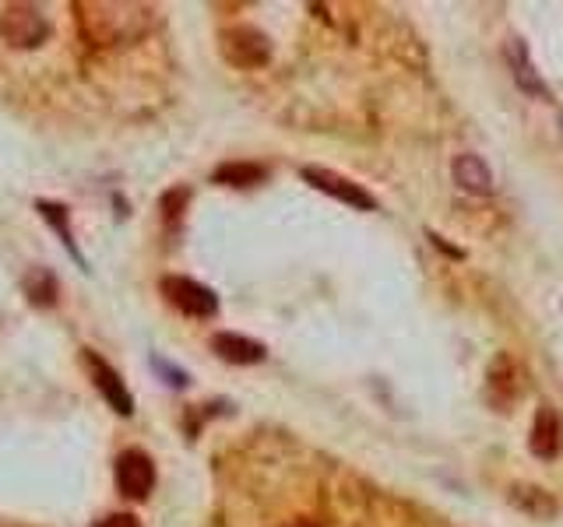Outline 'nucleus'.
<instances>
[{
	"label": "nucleus",
	"mask_w": 563,
	"mask_h": 527,
	"mask_svg": "<svg viewBox=\"0 0 563 527\" xmlns=\"http://www.w3.org/2000/svg\"><path fill=\"white\" fill-rule=\"evenodd\" d=\"M78 11H82V32L99 46L138 39L152 25V8L144 4H82Z\"/></svg>",
	"instance_id": "obj_1"
},
{
	"label": "nucleus",
	"mask_w": 563,
	"mask_h": 527,
	"mask_svg": "<svg viewBox=\"0 0 563 527\" xmlns=\"http://www.w3.org/2000/svg\"><path fill=\"white\" fill-rule=\"evenodd\" d=\"M46 36H50V22L43 19L39 8L8 4L4 11H0V39H4L8 46L32 49V46L46 43Z\"/></svg>",
	"instance_id": "obj_2"
},
{
	"label": "nucleus",
	"mask_w": 563,
	"mask_h": 527,
	"mask_svg": "<svg viewBox=\"0 0 563 527\" xmlns=\"http://www.w3.org/2000/svg\"><path fill=\"white\" fill-rule=\"evenodd\" d=\"M525 394V370L511 352H501L486 370V398L496 411H507Z\"/></svg>",
	"instance_id": "obj_3"
},
{
	"label": "nucleus",
	"mask_w": 563,
	"mask_h": 527,
	"mask_svg": "<svg viewBox=\"0 0 563 527\" xmlns=\"http://www.w3.org/2000/svg\"><path fill=\"white\" fill-rule=\"evenodd\" d=\"M113 475H117V489L124 492L127 500H144L155 489V460L144 450H138V447L124 450L117 457Z\"/></svg>",
	"instance_id": "obj_4"
},
{
	"label": "nucleus",
	"mask_w": 563,
	"mask_h": 527,
	"mask_svg": "<svg viewBox=\"0 0 563 527\" xmlns=\"http://www.w3.org/2000/svg\"><path fill=\"white\" fill-rule=\"evenodd\" d=\"M163 295L180 313H187V317H215V309H219L215 292L195 282V278H180V274L163 278Z\"/></svg>",
	"instance_id": "obj_5"
},
{
	"label": "nucleus",
	"mask_w": 563,
	"mask_h": 527,
	"mask_svg": "<svg viewBox=\"0 0 563 527\" xmlns=\"http://www.w3.org/2000/svg\"><path fill=\"white\" fill-rule=\"evenodd\" d=\"M303 179H307L310 187L325 190L328 197H335V201L349 204V208H360V211H374L377 208L374 194H366L360 184H352L349 176H338V173L320 169V166H307V169H303Z\"/></svg>",
	"instance_id": "obj_6"
},
{
	"label": "nucleus",
	"mask_w": 563,
	"mask_h": 527,
	"mask_svg": "<svg viewBox=\"0 0 563 527\" xmlns=\"http://www.w3.org/2000/svg\"><path fill=\"white\" fill-rule=\"evenodd\" d=\"M222 57L236 68H261L268 60V39L257 28L236 25L222 36Z\"/></svg>",
	"instance_id": "obj_7"
},
{
	"label": "nucleus",
	"mask_w": 563,
	"mask_h": 527,
	"mask_svg": "<svg viewBox=\"0 0 563 527\" xmlns=\"http://www.w3.org/2000/svg\"><path fill=\"white\" fill-rule=\"evenodd\" d=\"M82 362L89 366V373H92V384L99 387V394L103 398L120 411V415H131L134 411V398H131V390L124 387V380H120V373L109 366V362H103L99 355H95L92 349H85L82 352Z\"/></svg>",
	"instance_id": "obj_8"
},
{
	"label": "nucleus",
	"mask_w": 563,
	"mask_h": 527,
	"mask_svg": "<svg viewBox=\"0 0 563 527\" xmlns=\"http://www.w3.org/2000/svg\"><path fill=\"white\" fill-rule=\"evenodd\" d=\"M560 447H563V422L553 405H542L536 411V425H532V454L542 460H553Z\"/></svg>",
	"instance_id": "obj_9"
},
{
	"label": "nucleus",
	"mask_w": 563,
	"mask_h": 527,
	"mask_svg": "<svg viewBox=\"0 0 563 527\" xmlns=\"http://www.w3.org/2000/svg\"><path fill=\"white\" fill-rule=\"evenodd\" d=\"M212 349L222 362H233V366H254V362L265 359V344L261 341H250L244 335H233V331H222L212 338Z\"/></svg>",
	"instance_id": "obj_10"
},
{
	"label": "nucleus",
	"mask_w": 563,
	"mask_h": 527,
	"mask_svg": "<svg viewBox=\"0 0 563 527\" xmlns=\"http://www.w3.org/2000/svg\"><path fill=\"white\" fill-rule=\"evenodd\" d=\"M455 179H458V187L469 190V194H490L493 190V173H490V166L479 155H472V152L455 159Z\"/></svg>",
	"instance_id": "obj_11"
},
{
	"label": "nucleus",
	"mask_w": 563,
	"mask_h": 527,
	"mask_svg": "<svg viewBox=\"0 0 563 527\" xmlns=\"http://www.w3.org/2000/svg\"><path fill=\"white\" fill-rule=\"evenodd\" d=\"M507 60H511V68H514V81L525 89V92H532V95H546V85H542V78L536 74L532 68V60H528V49L521 39H511L507 46Z\"/></svg>",
	"instance_id": "obj_12"
},
{
	"label": "nucleus",
	"mask_w": 563,
	"mask_h": 527,
	"mask_svg": "<svg viewBox=\"0 0 563 527\" xmlns=\"http://www.w3.org/2000/svg\"><path fill=\"white\" fill-rule=\"evenodd\" d=\"M219 184H230V187H250L257 179H265V169L261 166H222L215 173Z\"/></svg>",
	"instance_id": "obj_13"
},
{
	"label": "nucleus",
	"mask_w": 563,
	"mask_h": 527,
	"mask_svg": "<svg viewBox=\"0 0 563 527\" xmlns=\"http://www.w3.org/2000/svg\"><path fill=\"white\" fill-rule=\"evenodd\" d=\"M39 211H43V215L46 219H50L54 222V229H60V236H63V243H68V250L78 257V260H82V254H78L74 250V239H71V229H68V211H63L60 204H50V201H39ZM85 264V260H82Z\"/></svg>",
	"instance_id": "obj_14"
},
{
	"label": "nucleus",
	"mask_w": 563,
	"mask_h": 527,
	"mask_svg": "<svg viewBox=\"0 0 563 527\" xmlns=\"http://www.w3.org/2000/svg\"><path fill=\"white\" fill-rule=\"evenodd\" d=\"M25 292H28L32 303H54L57 282L46 271H36V278H28V282H25Z\"/></svg>",
	"instance_id": "obj_15"
},
{
	"label": "nucleus",
	"mask_w": 563,
	"mask_h": 527,
	"mask_svg": "<svg viewBox=\"0 0 563 527\" xmlns=\"http://www.w3.org/2000/svg\"><path fill=\"white\" fill-rule=\"evenodd\" d=\"M92 527H141V520L134 514H109L103 520H95Z\"/></svg>",
	"instance_id": "obj_16"
},
{
	"label": "nucleus",
	"mask_w": 563,
	"mask_h": 527,
	"mask_svg": "<svg viewBox=\"0 0 563 527\" xmlns=\"http://www.w3.org/2000/svg\"><path fill=\"white\" fill-rule=\"evenodd\" d=\"M155 370L166 376V384H173V387H187V373H184V370H173V366H166L163 359H155Z\"/></svg>",
	"instance_id": "obj_17"
}]
</instances>
